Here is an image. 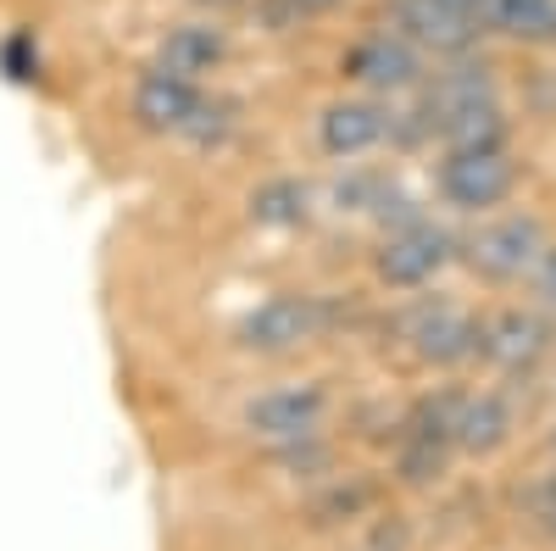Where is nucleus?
<instances>
[{
  "label": "nucleus",
  "mask_w": 556,
  "mask_h": 551,
  "mask_svg": "<svg viewBox=\"0 0 556 551\" xmlns=\"http://www.w3.org/2000/svg\"><path fill=\"white\" fill-rule=\"evenodd\" d=\"M506 435H513V412H506L501 396H473V401H456V424L451 440L462 451H495Z\"/></svg>",
  "instance_id": "nucleus-13"
},
{
  "label": "nucleus",
  "mask_w": 556,
  "mask_h": 551,
  "mask_svg": "<svg viewBox=\"0 0 556 551\" xmlns=\"http://www.w3.org/2000/svg\"><path fill=\"white\" fill-rule=\"evenodd\" d=\"M217 62H223V34H217L212 23H184V28H173V34L162 39V62H156V67L184 73V78H201V73H212Z\"/></svg>",
  "instance_id": "nucleus-14"
},
{
  "label": "nucleus",
  "mask_w": 556,
  "mask_h": 551,
  "mask_svg": "<svg viewBox=\"0 0 556 551\" xmlns=\"http://www.w3.org/2000/svg\"><path fill=\"white\" fill-rule=\"evenodd\" d=\"M345 73L362 78V84H374V89H406L417 78V57H412L406 39L374 34V39H362L356 51L345 57Z\"/></svg>",
  "instance_id": "nucleus-10"
},
{
  "label": "nucleus",
  "mask_w": 556,
  "mask_h": 551,
  "mask_svg": "<svg viewBox=\"0 0 556 551\" xmlns=\"http://www.w3.org/2000/svg\"><path fill=\"white\" fill-rule=\"evenodd\" d=\"M201 107V89L195 78H184V73H167V67H151L146 78L134 84V117L156 128V134H184V123L195 117Z\"/></svg>",
  "instance_id": "nucleus-5"
},
{
  "label": "nucleus",
  "mask_w": 556,
  "mask_h": 551,
  "mask_svg": "<svg viewBox=\"0 0 556 551\" xmlns=\"http://www.w3.org/2000/svg\"><path fill=\"white\" fill-rule=\"evenodd\" d=\"M545 324L534 312H495L490 324H479V351L501 367H529L545 351Z\"/></svg>",
  "instance_id": "nucleus-8"
},
{
  "label": "nucleus",
  "mask_w": 556,
  "mask_h": 551,
  "mask_svg": "<svg viewBox=\"0 0 556 551\" xmlns=\"http://www.w3.org/2000/svg\"><path fill=\"white\" fill-rule=\"evenodd\" d=\"M545 256V228L534 217H501L468 240V262L490 279H518Z\"/></svg>",
  "instance_id": "nucleus-1"
},
{
  "label": "nucleus",
  "mask_w": 556,
  "mask_h": 551,
  "mask_svg": "<svg viewBox=\"0 0 556 551\" xmlns=\"http://www.w3.org/2000/svg\"><path fill=\"white\" fill-rule=\"evenodd\" d=\"M445 140H451V151H501L506 146V123H501L495 101L462 112L456 123H445Z\"/></svg>",
  "instance_id": "nucleus-17"
},
{
  "label": "nucleus",
  "mask_w": 556,
  "mask_h": 551,
  "mask_svg": "<svg viewBox=\"0 0 556 551\" xmlns=\"http://www.w3.org/2000/svg\"><path fill=\"white\" fill-rule=\"evenodd\" d=\"M490 101H495V84H490V73H484V67H451V73H440V78H434L429 101H424V117L445 128V123H456L462 112L490 107Z\"/></svg>",
  "instance_id": "nucleus-12"
},
{
  "label": "nucleus",
  "mask_w": 556,
  "mask_h": 551,
  "mask_svg": "<svg viewBox=\"0 0 556 551\" xmlns=\"http://www.w3.org/2000/svg\"><path fill=\"white\" fill-rule=\"evenodd\" d=\"M412 346L424 362H462V356L479 351V324H468V317L451 312V306H434L412 324Z\"/></svg>",
  "instance_id": "nucleus-11"
},
{
  "label": "nucleus",
  "mask_w": 556,
  "mask_h": 551,
  "mask_svg": "<svg viewBox=\"0 0 556 551\" xmlns=\"http://www.w3.org/2000/svg\"><path fill=\"white\" fill-rule=\"evenodd\" d=\"M245 424L267 440H312L323 424V390L317 385H290V390H267L245 406Z\"/></svg>",
  "instance_id": "nucleus-4"
},
{
  "label": "nucleus",
  "mask_w": 556,
  "mask_h": 551,
  "mask_svg": "<svg viewBox=\"0 0 556 551\" xmlns=\"http://www.w3.org/2000/svg\"><path fill=\"white\" fill-rule=\"evenodd\" d=\"M490 28L513 39H556V0H495Z\"/></svg>",
  "instance_id": "nucleus-16"
},
{
  "label": "nucleus",
  "mask_w": 556,
  "mask_h": 551,
  "mask_svg": "<svg viewBox=\"0 0 556 551\" xmlns=\"http://www.w3.org/2000/svg\"><path fill=\"white\" fill-rule=\"evenodd\" d=\"M306 212H312V196H306V184H295V178H273V184H262V190L251 196V217L262 228H295V223H306Z\"/></svg>",
  "instance_id": "nucleus-15"
},
{
  "label": "nucleus",
  "mask_w": 556,
  "mask_h": 551,
  "mask_svg": "<svg viewBox=\"0 0 556 551\" xmlns=\"http://www.w3.org/2000/svg\"><path fill=\"white\" fill-rule=\"evenodd\" d=\"M551 501H556V490H551Z\"/></svg>",
  "instance_id": "nucleus-20"
},
{
  "label": "nucleus",
  "mask_w": 556,
  "mask_h": 551,
  "mask_svg": "<svg viewBox=\"0 0 556 551\" xmlns=\"http://www.w3.org/2000/svg\"><path fill=\"white\" fill-rule=\"evenodd\" d=\"M301 7V17H317V12H329V7H340V0H295Z\"/></svg>",
  "instance_id": "nucleus-19"
},
{
  "label": "nucleus",
  "mask_w": 556,
  "mask_h": 551,
  "mask_svg": "<svg viewBox=\"0 0 556 551\" xmlns=\"http://www.w3.org/2000/svg\"><path fill=\"white\" fill-rule=\"evenodd\" d=\"M323 317L329 312H323L312 296H273L240 324V346H251V351H295L301 340H312L323 329Z\"/></svg>",
  "instance_id": "nucleus-2"
},
{
  "label": "nucleus",
  "mask_w": 556,
  "mask_h": 551,
  "mask_svg": "<svg viewBox=\"0 0 556 551\" xmlns=\"http://www.w3.org/2000/svg\"><path fill=\"white\" fill-rule=\"evenodd\" d=\"M440 190L468 212L495 206L513 196V162H506V151H451L440 167Z\"/></svg>",
  "instance_id": "nucleus-3"
},
{
  "label": "nucleus",
  "mask_w": 556,
  "mask_h": 551,
  "mask_svg": "<svg viewBox=\"0 0 556 551\" xmlns=\"http://www.w3.org/2000/svg\"><path fill=\"white\" fill-rule=\"evenodd\" d=\"M395 28L429 51H462L479 28L456 0H395Z\"/></svg>",
  "instance_id": "nucleus-6"
},
{
  "label": "nucleus",
  "mask_w": 556,
  "mask_h": 551,
  "mask_svg": "<svg viewBox=\"0 0 556 551\" xmlns=\"http://www.w3.org/2000/svg\"><path fill=\"white\" fill-rule=\"evenodd\" d=\"M534 273H540V290L556 301V251H545V256L534 262Z\"/></svg>",
  "instance_id": "nucleus-18"
},
{
  "label": "nucleus",
  "mask_w": 556,
  "mask_h": 551,
  "mask_svg": "<svg viewBox=\"0 0 556 551\" xmlns=\"http://www.w3.org/2000/svg\"><path fill=\"white\" fill-rule=\"evenodd\" d=\"M384 112L379 107H367V101H334L329 112H323L317 134H323V151L329 156H362V151H374L384 140Z\"/></svg>",
  "instance_id": "nucleus-9"
},
{
  "label": "nucleus",
  "mask_w": 556,
  "mask_h": 551,
  "mask_svg": "<svg viewBox=\"0 0 556 551\" xmlns=\"http://www.w3.org/2000/svg\"><path fill=\"white\" fill-rule=\"evenodd\" d=\"M445 256H451V240L440 235V228H429V223H412V228H401V235L384 246V256H379V273L390 285H424V279H434V273L445 267Z\"/></svg>",
  "instance_id": "nucleus-7"
}]
</instances>
